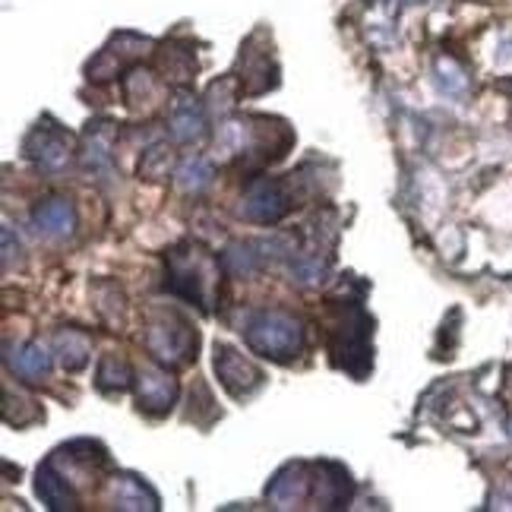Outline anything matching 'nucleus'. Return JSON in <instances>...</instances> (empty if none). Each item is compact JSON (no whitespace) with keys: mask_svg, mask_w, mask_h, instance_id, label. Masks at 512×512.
<instances>
[{"mask_svg":"<svg viewBox=\"0 0 512 512\" xmlns=\"http://www.w3.org/2000/svg\"><path fill=\"white\" fill-rule=\"evenodd\" d=\"M165 291L203 313L219 298V260L200 244H177L165 253Z\"/></svg>","mask_w":512,"mask_h":512,"instance_id":"1","label":"nucleus"},{"mask_svg":"<svg viewBox=\"0 0 512 512\" xmlns=\"http://www.w3.org/2000/svg\"><path fill=\"white\" fill-rule=\"evenodd\" d=\"M332 320H329V351L336 367L348 370L351 377H364L373 364L370 354V332L373 320L364 313L361 301H345L339 304L336 298L329 301Z\"/></svg>","mask_w":512,"mask_h":512,"instance_id":"2","label":"nucleus"},{"mask_svg":"<svg viewBox=\"0 0 512 512\" xmlns=\"http://www.w3.org/2000/svg\"><path fill=\"white\" fill-rule=\"evenodd\" d=\"M244 342L260 358L288 364L304 348V323L285 310H256L244 323Z\"/></svg>","mask_w":512,"mask_h":512,"instance_id":"3","label":"nucleus"},{"mask_svg":"<svg viewBox=\"0 0 512 512\" xmlns=\"http://www.w3.org/2000/svg\"><path fill=\"white\" fill-rule=\"evenodd\" d=\"M196 336L193 323L177 310H155L146 323V348L159 364L165 367H184L196 358Z\"/></svg>","mask_w":512,"mask_h":512,"instance_id":"4","label":"nucleus"},{"mask_svg":"<svg viewBox=\"0 0 512 512\" xmlns=\"http://www.w3.org/2000/svg\"><path fill=\"white\" fill-rule=\"evenodd\" d=\"M23 152L42 174H61L73 159V136L61 124H54L51 117H45L29 130Z\"/></svg>","mask_w":512,"mask_h":512,"instance_id":"5","label":"nucleus"},{"mask_svg":"<svg viewBox=\"0 0 512 512\" xmlns=\"http://www.w3.org/2000/svg\"><path fill=\"white\" fill-rule=\"evenodd\" d=\"M291 206H294V190L288 181H279V177H260V181H253L244 190L241 215L256 225H275L291 212Z\"/></svg>","mask_w":512,"mask_h":512,"instance_id":"6","label":"nucleus"},{"mask_svg":"<svg viewBox=\"0 0 512 512\" xmlns=\"http://www.w3.org/2000/svg\"><path fill=\"white\" fill-rule=\"evenodd\" d=\"M212 364H215V377H219L222 389L238 402L250 399L253 392H260L266 383V373L260 370V364H253L247 354H241L238 348H231L225 342L215 345Z\"/></svg>","mask_w":512,"mask_h":512,"instance_id":"7","label":"nucleus"},{"mask_svg":"<svg viewBox=\"0 0 512 512\" xmlns=\"http://www.w3.org/2000/svg\"><path fill=\"white\" fill-rule=\"evenodd\" d=\"M155 42L149 35H136V32H117L111 42L95 54V61L86 64V76L95 83H108L117 73H124L133 67L146 51H152Z\"/></svg>","mask_w":512,"mask_h":512,"instance_id":"8","label":"nucleus"},{"mask_svg":"<svg viewBox=\"0 0 512 512\" xmlns=\"http://www.w3.org/2000/svg\"><path fill=\"white\" fill-rule=\"evenodd\" d=\"M133 386H136V402H140V408L146 411V415H168V411L174 408L177 402V392H181V386H177L174 373L165 367V364H146L136 370L133 377Z\"/></svg>","mask_w":512,"mask_h":512,"instance_id":"9","label":"nucleus"},{"mask_svg":"<svg viewBox=\"0 0 512 512\" xmlns=\"http://www.w3.org/2000/svg\"><path fill=\"white\" fill-rule=\"evenodd\" d=\"M114 146H117V124L111 121H92L83 130L80 140V165L86 174L108 181L114 174Z\"/></svg>","mask_w":512,"mask_h":512,"instance_id":"10","label":"nucleus"},{"mask_svg":"<svg viewBox=\"0 0 512 512\" xmlns=\"http://www.w3.org/2000/svg\"><path fill=\"white\" fill-rule=\"evenodd\" d=\"M313 497V462H288L266 484V500L275 509H294Z\"/></svg>","mask_w":512,"mask_h":512,"instance_id":"11","label":"nucleus"},{"mask_svg":"<svg viewBox=\"0 0 512 512\" xmlns=\"http://www.w3.org/2000/svg\"><path fill=\"white\" fill-rule=\"evenodd\" d=\"M168 133L174 143H200L206 136V108L196 102V95L184 86L174 89L168 105Z\"/></svg>","mask_w":512,"mask_h":512,"instance_id":"12","label":"nucleus"},{"mask_svg":"<svg viewBox=\"0 0 512 512\" xmlns=\"http://www.w3.org/2000/svg\"><path fill=\"white\" fill-rule=\"evenodd\" d=\"M354 494V481L348 468L339 462H313V503L317 509H345Z\"/></svg>","mask_w":512,"mask_h":512,"instance_id":"13","label":"nucleus"},{"mask_svg":"<svg viewBox=\"0 0 512 512\" xmlns=\"http://www.w3.org/2000/svg\"><path fill=\"white\" fill-rule=\"evenodd\" d=\"M108 500L114 509H127V512H155L162 506L159 494L140 478V475H130V471H117L111 478L108 487Z\"/></svg>","mask_w":512,"mask_h":512,"instance_id":"14","label":"nucleus"},{"mask_svg":"<svg viewBox=\"0 0 512 512\" xmlns=\"http://www.w3.org/2000/svg\"><path fill=\"white\" fill-rule=\"evenodd\" d=\"M32 225L38 228V234H45V238H54V241L73 238L76 209L64 196H48V200H42L32 209Z\"/></svg>","mask_w":512,"mask_h":512,"instance_id":"15","label":"nucleus"},{"mask_svg":"<svg viewBox=\"0 0 512 512\" xmlns=\"http://www.w3.org/2000/svg\"><path fill=\"white\" fill-rule=\"evenodd\" d=\"M238 83H241L244 95H263V92L279 86V67H275L272 54L269 51H253V42H247L244 54H241Z\"/></svg>","mask_w":512,"mask_h":512,"instance_id":"16","label":"nucleus"},{"mask_svg":"<svg viewBox=\"0 0 512 512\" xmlns=\"http://www.w3.org/2000/svg\"><path fill=\"white\" fill-rule=\"evenodd\" d=\"M35 494L42 497L48 509H80V497L70 484V478L57 468L54 459L42 462L35 471Z\"/></svg>","mask_w":512,"mask_h":512,"instance_id":"17","label":"nucleus"},{"mask_svg":"<svg viewBox=\"0 0 512 512\" xmlns=\"http://www.w3.org/2000/svg\"><path fill=\"white\" fill-rule=\"evenodd\" d=\"M7 364H10V370L16 373L19 380L42 383V380H48V373H51L54 354L42 342H23L19 348H10Z\"/></svg>","mask_w":512,"mask_h":512,"instance_id":"18","label":"nucleus"},{"mask_svg":"<svg viewBox=\"0 0 512 512\" xmlns=\"http://www.w3.org/2000/svg\"><path fill=\"white\" fill-rule=\"evenodd\" d=\"M51 354L54 361L61 364L64 370H83L89 364V354H92V339L86 336L83 329H73V326H64L54 332L51 339Z\"/></svg>","mask_w":512,"mask_h":512,"instance_id":"19","label":"nucleus"},{"mask_svg":"<svg viewBox=\"0 0 512 512\" xmlns=\"http://www.w3.org/2000/svg\"><path fill=\"white\" fill-rule=\"evenodd\" d=\"M159 70L174 89H184L190 83V76L196 73V57L187 48L168 45L165 51H159Z\"/></svg>","mask_w":512,"mask_h":512,"instance_id":"20","label":"nucleus"},{"mask_svg":"<svg viewBox=\"0 0 512 512\" xmlns=\"http://www.w3.org/2000/svg\"><path fill=\"white\" fill-rule=\"evenodd\" d=\"M136 373L130 370V364L124 358H117V354H105L102 361H98V370H95V386L102 392H124L130 389Z\"/></svg>","mask_w":512,"mask_h":512,"instance_id":"21","label":"nucleus"},{"mask_svg":"<svg viewBox=\"0 0 512 512\" xmlns=\"http://www.w3.org/2000/svg\"><path fill=\"white\" fill-rule=\"evenodd\" d=\"M177 187L184 193H203L212 181H215V165L203 155H190L181 165H177Z\"/></svg>","mask_w":512,"mask_h":512,"instance_id":"22","label":"nucleus"},{"mask_svg":"<svg viewBox=\"0 0 512 512\" xmlns=\"http://www.w3.org/2000/svg\"><path fill=\"white\" fill-rule=\"evenodd\" d=\"M433 80H437V89L443 95H452L459 98L468 92L471 80H468V70L456 61V57H437V64H433Z\"/></svg>","mask_w":512,"mask_h":512,"instance_id":"23","label":"nucleus"},{"mask_svg":"<svg viewBox=\"0 0 512 512\" xmlns=\"http://www.w3.org/2000/svg\"><path fill=\"white\" fill-rule=\"evenodd\" d=\"M260 247L256 244H231L225 253H222V269L234 279H250V275L260 269Z\"/></svg>","mask_w":512,"mask_h":512,"instance_id":"24","label":"nucleus"},{"mask_svg":"<svg viewBox=\"0 0 512 512\" xmlns=\"http://www.w3.org/2000/svg\"><path fill=\"white\" fill-rule=\"evenodd\" d=\"M171 165H174V155L168 146L155 143L143 152V162H140V177H146V181H165V177L171 174Z\"/></svg>","mask_w":512,"mask_h":512,"instance_id":"25","label":"nucleus"},{"mask_svg":"<svg viewBox=\"0 0 512 512\" xmlns=\"http://www.w3.org/2000/svg\"><path fill=\"white\" fill-rule=\"evenodd\" d=\"M0 241H4V269H13V256L19 260V241H13L10 225H4V231H0Z\"/></svg>","mask_w":512,"mask_h":512,"instance_id":"26","label":"nucleus"},{"mask_svg":"<svg viewBox=\"0 0 512 512\" xmlns=\"http://www.w3.org/2000/svg\"><path fill=\"white\" fill-rule=\"evenodd\" d=\"M500 54V64H512V29L509 32H503V38H500V48H497Z\"/></svg>","mask_w":512,"mask_h":512,"instance_id":"27","label":"nucleus"},{"mask_svg":"<svg viewBox=\"0 0 512 512\" xmlns=\"http://www.w3.org/2000/svg\"><path fill=\"white\" fill-rule=\"evenodd\" d=\"M408 4H427V0H392V7H408Z\"/></svg>","mask_w":512,"mask_h":512,"instance_id":"28","label":"nucleus"},{"mask_svg":"<svg viewBox=\"0 0 512 512\" xmlns=\"http://www.w3.org/2000/svg\"><path fill=\"white\" fill-rule=\"evenodd\" d=\"M500 89H503V92H509V95H512V80H503V83H500Z\"/></svg>","mask_w":512,"mask_h":512,"instance_id":"29","label":"nucleus"},{"mask_svg":"<svg viewBox=\"0 0 512 512\" xmlns=\"http://www.w3.org/2000/svg\"><path fill=\"white\" fill-rule=\"evenodd\" d=\"M509 437H512V421H509Z\"/></svg>","mask_w":512,"mask_h":512,"instance_id":"30","label":"nucleus"}]
</instances>
